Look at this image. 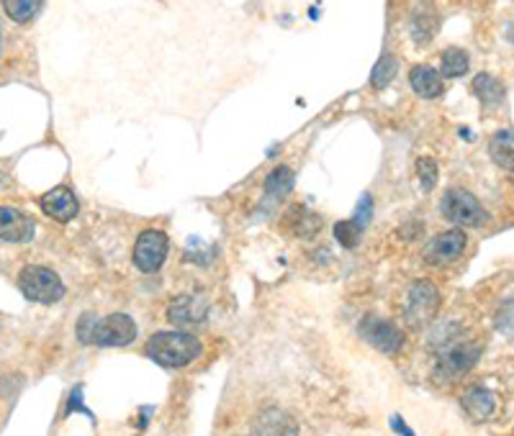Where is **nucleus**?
<instances>
[{
  "label": "nucleus",
  "instance_id": "f257e3e1",
  "mask_svg": "<svg viewBox=\"0 0 514 436\" xmlns=\"http://www.w3.org/2000/svg\"><path fill=\"white\" fill-rule=\"evenodd\" d=\"M203 352L200 341L188 331H158L147 341V357L162 367H186Z\"/></svg>",
  "mask_w": 514,
  "mask_h": 436
},
{
  "label": "nucleus",
  "instance_id": "f03ea898",
  "mask_svg": "<svg viewBox=\"0 0 514 436\" xmlns=\"http://www.w3.org/2000/svg\"><path fill=\"white\" fill-rule=\"evenodd\" d=\"M18 288L26 300L42 306H52L65 298V282L59 280L57 272L39 265H29L18 272Z\"/></svg>",
  "mask_w": 514,
  "mask_h": 436
},
{
  "label": "nucleus",
  "instance_id": "7ed1b4c3",
  "mask_svg": "<svg viewBox=\"0 0 514 436\" xmlns=\"http://www.w3.org/2000/svg\"><path fill=\"white\" fill-rule=\"evenodd\" d=\"M440 211L450 224L460 226V228H478L488 221V213L478 203V198L468 190H463V188H447L445 190Z\"/></svg>",
  "mask_w": 514,
  "mask_h": 436
},
{
  "label": "nucleus",
  "instance_id": "20e7f679",
  "mask_svg": "<svg viewBox=\"0 0 514 436\" xmlns=\"http://www.w3.org/2000/svg\"><path fill=\"white\" fill-rule=\"evenodd\" d=\"M440 309V290L429 280H415L406 290L404 300V319L412 329L427 326Z\"/></svg>",
  "mask_w": 514,
  "mask_h": 436
},
{
  "label": "nucleus",
  "instance_id": "39448f33",
  "mask_svg": "<svg viewBox=\"0 0 514 436\" xmlns=\"http://www.w3.org/2000/svg\"><path fill=\"white\" fill-rule=\"evenodd\" d=\"M168 249H170V239L165 231H158V228H147L139 234V239L134 244V252H131V259H134V268L144 272V275H155L159 272V268L165 265L168 259Z\"/></svg>",
  "mask_w": 514,
  "mask_h": 436
},
{
  "label": "nucleus",
  "instance_id": "423d86ee",
  "mask_svg": "<svg viewBox=\"0 0 514 436\" xmlns=\"http://www.w3.org/2000/svg\"><path fill=\"white\" fill-rule=\"evenodd\" d=\"M137 339V324L127 313H111L106 319H96L90 344L96 347H128Z\"/></svg>",
  "mask_w": 514,
  "mask_h": 436
},
{
  "label": "nucleus",
  "instance_id": "0eeeda50",
  "mask_svg": "<svg viewBox=\"0 0 514 436\" xmlns=\"http://www.w3.org/2000/svg\"><path fill=\"white\" fill-rule=\"evenodd\" d=\"M481 357V344L478 341H450L443 347L440 362H437V375H443L445 380H456L460 375H466Z\"/></svg>",
  "mask_w": 514,
  "mask_h": 436
},
{
  "label": "nucleus",
  "instance_id": "6e6552de",
  "mask_svg": "<svg viewBox=\"0 0 514 436\" xmlns=\"http://www.w3.org/2000/svg\"><path fill=\"white\" fill-rule=\"evenodd\" d=\"M468 247V237L463 228H447L443 234H437L435 239L427 241L425 247V262L427 265H435V268H443V265H453L456 259L463 257Z\"/></svg>",
  "mask_w": 514,
  "mask_h": 436
},
{
  "label": "nucleus",
  "instance_id": "1a4fd4ad",
  "mask_svg": "<svg viewBox=\"0 0 514 436\" xmlns=\"http://www.w3.org/2000/svg\"><path fill=\"white\" fill-rule=\"evenodd\" d=\"M360 337L365 339L373 350L384 354H396L404 347V331L394 321H386L378 316H365L360 321Z\"/></svg>",
  "mask_w": 514,
  "mask_h": 436
},
{
  "label": "nucleus",
  "instance_id": "9d476101",
  "mask_svg": "<svg viewBox=\"0 0 514 436\" xmlns=\"http://www.w3.org/2000/svg\"><path fill=\"white\" fill-rule=\"evenodd\" d=\"M36 224L29 213L11 208V206H0V239L11 241V244H26L34 239Z\"/></svg>",
  "mask_w": 514,
  "mask_h": 436
},
{
  "label": "nucleus",
  "instance_id": "9b49d317",
  "mask_svg": "<svg viewBox=\"0 0 514 436\" xmlns=\"http://www.w3.org/2000/svg\"><path fill=\"white\" fill-rule=\"evenodd\" d=\"M39 206H42L44 216H49V218H55L59 224H67L72 221L77 211H80V203H77V198L72 193L70 188H65V185H59V188H52L49 193H44L39 198Z\"/></svg>",
  "mask_w": 514,
  "mask_h": 436
},
{
  "label": "nucleus",
  "instance_id": "f8f14e48",
  "mask_svg": "<svg viewBox=\"0 0 514 436\" xmlns=\"http://www.w3.org/2000/svg\"><path fill=\"white\" fill-rule=\"evenodd\" d=\"M252 436H299V423L283 409L260 411L252 421Z\"/></svg>",
  "mask_w": 514,
  "mask_h": 436
},
{
  "label": "nucleus",
  "instance_id": "ddd939ff",
  "mask_svg": "<svg viewBox=\"0 0 514 436\" xmlns=\"http://www.w3.org/2000/svg\"><path fill=\"white\" fill-rule=\"evenodd\" d=\"M206 316H209V303H206L203 298L196 296L175 298L170 303V309H168V321L180 326V329H186V326H200L206 321Z\"/></svg>",
  "mask_w": 514,
  "mask_h": 436
},
{
  "label": "nucleus",
  "instance_id": "4468645a",
  "mask_svg": "<svg viewBox=\"0 0 514 436\" xmlns=\"http://www.w3.org/2000/svg\"><path fill=\"white\" fill-rule=\"evenodd\" d=\"M437 26H440V18H437V11L429 0H422L412 14V39L415 44H429L437 34Z\"/></svg>",
  "mask_w": 514,
  "mask_h": 436
},
{
  "label": "nucleus",
  "instance_id": "2eb2a0df",
  "mask_svg": "<svg viewBox=\"0 0 514 436\" xmlns=\"http://www.w3.org/2000/svg\"><path fill=\"white\" fill-rule=\"evenodd\" d=\"M409 85H412V90H415L416 96H422V98H440L445 90L443 85V75L435 70V67H429V65H416L412 67L409 72Z\"/></svg>",
  "mask_w": 514,
  "mask_h": 436
},
{
  "label": "nucleus",
  "instance_id": "dca6fc26",
  "mask_svg": "<svg viewBox=\"0 0 514 436\" xmlns=\"http://www.w3.org/2000/svg\"><path fill=\"white\" fill-rule=\"evenodd\" d=\"M463 409H466V413L471 416L473 421H484L497 409V398L488 393V390H484V388H473L463 398Z\"/></svg>",
  "mask_w": 514,
  "mask_h": 436
},
{
  "label": "nucleus",
  "instance_id": "f3484780",
  "mask_svg": "<svg viewBox=\"0 0 514 436\" xmlns=\"http://www.w3.org/2000/svg\"><path fill=\"white\" fill-rule=\"evenodd\" d=\"M488 155L507 172H514V134L512 131H497L488 141Z\"/></svg>",
  "mask_w": 514,
  "mask_h": 436
},
{
  "label": "nucleus",
  "instance_id": "a211bd4d",
  "mask_svg": "<svg viewBox=\"0 0 514 436\" xmlns=\"http://www.w3.org/2000/svg\"><path fill=\"white\" fill-rule=\"evenodd\" d=\"M473 93L478 96V100H481L484 106H499L501 100H504V96H507L504 85H501L494 75H488V72L476 75V80H473Z\"/></svg>",
  "mask_w": 514,
  "mask_h": 436
},
{
  "label": "nucleus",
  "instance_id": "6ab92c4d",
  "mask_svg": "<svg viewBox=\"0 0 514 436\" xmlns=\"http://www.w3.org/2000/svg\"><path fill=\"white\" fill-rule=\"evenodd\" d=\"M293 183H296L293 169L286 167V165H278L265 180V198H278V200L286 198L293 190Z\"/></svg>",
  "mask_w": 514,
  "mask_h": 436
},
{
  "label": "nucleus",
  "instance_id": "aec40b11",
  "mask_svg": "<svg viewBox=\"0 0 514 436\" xmlns=\"http://www.w3.org/2000/svg\"><path fill=\"white\" fill-rule=\"evenodd\" d=\"M44 0H3V11L15 24H29L42 11Z\"/></svg>",
  "mask_w": 514,
  "mask_h": 436
},
{
  "label": "nucleus",
  "instance_id": "412c9836",
  "mask_svg": "<svg viewBox=\"0 0 514 436\" xmlns=\"http://www.w3.org/2000/svg\"><path fill=\"white\" fill-rule=\"evenodd\" d=\"M468 65H471L468 55H466L463 49H457V46H450V49H445L443 52L440 75H443V77H460V75L468 72Z\"/></svg>",
  "mask_w": 514,
  "mask_h": 436
},
{
  "label": "nucleus",
  "instance_id": "4be33fe9",
  "mask_svg": "<svg viewBox=\"0 0 514 436\" xmlns=\"http://www.w3.org/2000/svg\"><path fill=\"white\" fill-rule=\"evenodd\" d=\"M396 56L394 55H381L378 59V65L373 67V75H371V85L375 90H384L386 85L394 80V75H396Z\"/></svg>",
  "mask_w": 514,
  "mask_h": 436
},
{
  "label": "nucleus",
  "instance_id": "5701e85b",
  "mask_svg": "<svg viewBox=\"0 0 514 436\" xmlns=\"http://www.w3.org/2000/svg\"><path fill=\"white\" fill-rule=\"evenodd\" d=\"M360 237H363V228L353 218L334 224V239L340 241V247H344V249H355L360 244Z\"/></svg>",
  "mask_w": 514,
  "mask_h": 436
},
{
  "label": "nucleus",
  "instance_id": "b1692460",
  "mask_svg": "<svg viewBox=\"0 0 514 436\" xmlns=\"http://www.w3.org/2000/svg\"><path fill=\"white\" fill-rule=\"evenodd\" d=\"M416 177H419V188L425 193H432L437 185V162L432 157H419L416 159Z\"/></svg>",
  "mask_w": 514,
  "mask_h": 436
},
{
  "label": "nucleus",
  "instance_id": "393cba45",
  "mask_svg": "<svg viewBox=\"0 0 514 436\" xmlns=\"http://www.w3.org/2000/svg\"><path fill=\"white\" fill-rule=\"evenodd\" d=\"M371 216H373V198L363 196L360 198V203H357V211L355 216H353V221H355L360 228H365V226L371 224Z\"/></svg>",
  "mask_w": 514,
  "mask_h": 436
},
{
  "label": "nucleus",
  "instance_id": "a878e982",
  "mask_svg": "<svg viewBox=\"0 0 514 436\" xmlns=\"http://www.w3.org/2000/svg\"><path fill=\"white\" fill-rule=\"evenodd\" d=\"M497 329H499V331L514 329V300H504L499 316H497Z\"/></svg>",
  "mask_w": 514,
  "mask_h": 436
},
{
  "label": "nucleus",
  "instance_id": "bb28decb",
  "mask_svg": "<svg viewBox=\"0 0 514 436\" xmlns=\"http://www.w3.org/2000/svg\"><path fill=\"white\" fill-rule=\"evenodd\" d=\"M72 411H83L87 419H93L96 421V416H93V411L86 409V401H83V385H77L75 390L70 393V403H67V413H72Z\"/></svg>",
  "mask_w": 514,
  "mask_h": 436
},
{
  "label": "nucleus",
  "instance_id": "cd10ccee",
  "mask_svg": "<svg viewBox=\"0 0 514 436\" xmlns=\"http://www.w3.org/2000/svg\"><path fill=\"white\" fill-rule=\"evenodd\" d=\"M93 326H96V316H93V313H83L80 321H77V339H80L83 344H90Z\"/></svg>",
  "mask_w": 514,
  "mask_h": 436
},
{
  "label": "nucleus",
  "instance_id": "c85d7f7f",
  "mask_svg": "<svg viewBox=\"0 0 514 436\" xmlns=\"http://www.w3.org/2000/svg\"><path fill=\"white\" fill-rule=\"evenodd\" d=\"M391 426H394V431H399L401 436H415V431L404 423V419H399V416H394L391 419Z\"/></svg>",
  "mask_w": 514,
  "mask_h": 436
},
{
  "label": "nucleus",
  "instance_id": "c756f323",
  "mask_svg": "<svg viewBox=\"0 0 514 436\" xmlns=\"http://www.w3.org/2000/svg\"><path fill=\"white\" fill-rule=\"evenodd\" d=\"M0 55H3V28H0Z\"/></svg>",
  "mask_w": 514,
  "mask_h": 436
}]
</instances>
